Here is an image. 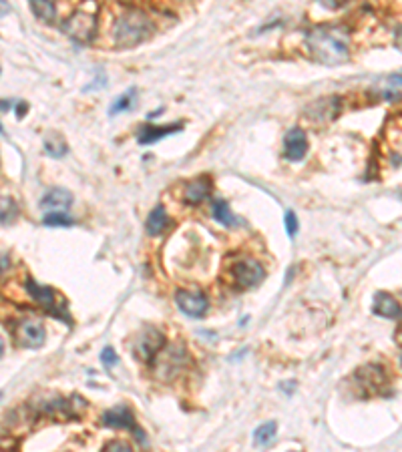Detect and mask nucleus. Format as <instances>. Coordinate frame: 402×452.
Wrapping results in <instances>:
<instances>
[{"mask_svg":"<svg viewBox=\"0 0 402 452\" xmlns=\"http://www.w3.org/2000/svg\"><path fill=\"white\" fill-rule=\"evenodd\" d=\"M101 360H103V364L107 366V368H111V366H115L119 362L117 354H115V350L111 348V346H107L105 350H103V354H101Z\"/></svg>","mask_w":402,"mask_h":452,"instance_id":"obj_27","label":"nucleus"},{"mask_svg":"<svg viewBox=\"0 0 402 452\" xmlns=\"http://www.w3.org/2000/svg\"><path fill=\"white\" fill-rule=\"evenodd\" d=\"M284 221H285V232H288V236L294 238V236L298 234V217H296L294 212H285Z\"/></svg>","mask_w":402,"mask_h":452,"instance_id":"obj_25","label":"nucleus"},{"mask_svg":"<svg viewBox=\"0 0 402 452\" xmlns=\"http://www.w3.org/2000/svg\"><path fill=\"white\" fill-rule=\"evenodd\" d=\"M14 215H17V207H14L12 197L2 195V225H8Z\"/></svg>","mask_w":402,"mask_h":452,"instance_id":"obj_24","label":"nucleus"},{"mask_svg":"<svg viewBox=\"0 0 402 452\" xmlns=\"http://www.w3.org/2000/svg\"><path fill=\"white\" fill-rule=\"evenodd\" d=\"M12 107V101H4L2 103V111H6V109H10Z\"/></svg>","mask_w":402,"mask_h":452,"instance_id":"obj_31","label":"nucleus"},{"mask_svg":"<svg viewBox=\"0 0 402 452\" xmlns=\"http://www.w3.org/2000/svg\"><path fill=\"white\" fill-rule=\"evenodd\" d=\"M276 430H278V424H276L274 420L263 422V424H260V427L256 429V432H254V442H256L258 446L270 444V442L274 440V436H276Z\"/></svg>","mask_w":402,"mask_h":452,"instance_id":"obj_21","label":"nucleus"},{"mask_svg":"<svg viewBox=\"0 0 402 452\" xmlns=\"http://www.w3.org/2000/svg\"><path fill=\"white\" fill-rule=\"evenodd\" d=\"M45 151H47V155L54 157V159H59V157H63V155L69 151V147H67L65 139H63L61 135L50 133V135L45 137Z\"/></svg>","mask_w":402,"mask_h":452,"instance_id":"obj_20","label":"nucleus"},{"mask_svg":"<svg viewBox=\"0 0 402 452\" xmlns=\"http://www.w3.org/2000/svg\"><path fill=\"white\" fill-rule=\"evenodd\" d=\"M394 45L399 50H402V26L396 30V34H394Z\"/></svg>","mask_w":402,"mask_h":452,"instance_id":"obj_28","label":"nucleus"},{"mask_svg":"<svg viewBox=\"0 0 402 452\" xmlns=\"http://www.w3.org/2000/svg\"><path fill=\"white\" fill-rule=\"evenodd\" d=\"M153 34V21L141 8H127L113 24V43L119 48H133Z\"/></svg>","mask_w":402,"mask_h":452,"instance_id":"obj_2","label":"nucleus"},{"mask_svg":"<svg viewBox=\"0 0 402 452\" xmlns=\"http://www.w3.org/2000/svg\"><path fill=\"white\" fill-rule=\"evenodd\" d=\"M374 314H379L382 318L394 320V318H401L402 309L401 306H399V302H396L390 294L379 291V294L374 296Z\"/></svg>","mask_w":402,"mask_h":452,"instance_id":"obj_16","label":"nucleus"},{"mask_svg":"<svg viewBox=\"0 0 402 452\" xmlns=\"http://www.w3.org/2000/svg\"><path fill=\"white\" fill-rule=\"evenodd\" d=\"M175 302L183 314L190 318H201L208 311V298L201 291H190V289H179L175 294Z\"/></svg>","mask_w":402,"mask_h":452,"instance_id":"obj_10","label":"nucleus"},{"mask_svg":"<svg viewBox=\"0 0 402 452\" xmlns=\"http://www.w3.org/2000/svg\"><path fill=\"white\" fill-rule=\"evenodd\" d=\"M263 276H265V271H263L261 263L258 260H252V258L237 260L232 265V280H234V286L237 289L256 287L263 280Z\"/></svg>","mask_w":402,"mask_h":452,"instance_id":"obj_3","label":"nucleus"},{"mask_svg":"<svg viewBox=\"0 0 402 452\" xmlns=\"http://www.w3.org/2000/svg\"><path fill=\"white\" fill-rule=\"evenodd\" d=\"M30 10L34 12L37 19H41L45 23H54V19H57V6L52 2H48V0H41V2L32 0L30 2Z\"/></svg>","mask_w":402,"mask_h":452,"instance_id":"obj_18","label":"nucleus"},{"mask_svg":"<svg viewBox=\"0 0 402 452\" xmlns=\"http://www.w3.org/2000/svg\"><path fill=\"white\" fill-rule=\"evenodd\" d=\"M103 452H133V449L127 442H123V440H111V442L105 444Z\"/></svg>","mask_w":402,"mask_h":452,"instance_id":"obj_26","label":"nucleus"},{"mask_svg":"<svg viewBox=\"0 0 402 452\" xmlns=\"http://www.w3.org/2000/svg\"><path fill=\"white\" fill-rule=\"evenodd\" d=\"M24 113H26V105H24V103H19V109H17V117L21 119Z\"/></svg>","mask_w":402,"mask_h":452,"instance_id":"obj_29","label":"nucleus"},{"mask_svg":"<svg viewBox=\"0 0 402 452\" xmlns=\"http://www.w3.org/2000/svg\"><path fill=\"white\" fill-rule=\"evenodd\" d=\"M103 424L105 427H111V429H123L131 430L135 434V438H139L141 444H147V438H145V432L137 427V420L135 416L131 414V410L127 406H117V408H111L103 414Z\"/></svg>","mask_w":402,"mask_h":452,"instance_id":"obj_8","label":"nucleus"},{"mask_svg":"<svg viewBox=\"0 0 402 452\" xmlns=\"http://www.w3.org/2000/svg\"><path fill=\"white\" fill-rule=\"evenodd\" d=\"M61 28H63V32L67 37H71V39L79 41V43H87L95 34L97 19L93 14H89V12L77 10V12H72L65 23L61 24Z\"/></svg>","mask_w":402,"mask_h":452,"instance_id":"obj_5","label":"nucleus"},{"mask_svg":"<svg viewBox=\"0 0 402 452\" xmlns=\"http://www.w3.org/2000/svg\"><path fill=\"white\" fill-rule=\"evenodd\" d=\"M212 193V179L208 175L203 177H195L185 183L183 187V201L188 205H199L201 201H205Z\"/></svg>","mask_w":402,"mask_h":452,"instance_id":"obj_13","label":"nucleus"},{"mask_svg":"<svg viewBox=\"0 0 402 452\" xmlns=\"http://www.w3.org/2000/svg\"><path fill=\"white\" fill-rule=\"evenodd\" d=\"M390 79H392L394 83H399V85H402V72H396V74H392Z\"/></svg>","mask_w":402,"mask_h":452,"instance_id":"obj_30","label":"nucleus"},{"mask_svg":"<svg viewBox=\"0 0 402 452\" xmlns=\"http://www.w3.org/2000/svg\"><path fill=\"white\" fill-rule=\"evenodd\" d=\"M14 338L23 348H41L45 344V328L37 320H21L14 326Z\"/></svg>","mask_w":402,"mask_h":452,"instance_id":"obj_9","label":"nucleus"},{"mask_svg":"<svg viewBox=\"0 0 402 452\" xmlns=\"http://www.w3.org/2000/svg\"><path fill=\"white\" fill-rule=\"evenodd\" d=\"M133 96H135V89L127 91L125 95L117 96V101H115L113 107H111V115H117L119 111H127V109H131V105H133Z\"/></svg>","mask_w":402,"mask_h":452,"instance_id":"obj_23","label":"nucleus"},{"mask_svg":"<svg viewBox=\"0 0 402 452\" xmlns=\"http://www.w3.org/2000/svg\"><path fill=\"white\" fill-rule=\"evenodd\" d=\"M308 153V137L304 129L292 127L284 137V157L288 161H302Z\"/></svg>","mask_w":402,"mask_h":452,"instance_id":"obj_11","label":"nucleus"},{"mask_svg":"<svg viewBox=\"0 0 402 452\" xmlns=\"http://www.w3.org/2000/svg\"><path fill=\"white\" fill-rule=\"evenodd\" d=\"M72 205L71 191L63 189V187H52L48 189L43 199H41V209H45L47 214H67V209Z\"/></svg>","mask_w":402,"mask_h":452,"instance_id":"obj_12","label":"nucleus"},{"mask_svg":"<svg viewBox=\"0 0 402 452\" xmlns=\"http://www.w3.org/2000/svg\"><path fill=\"white\" fill-rule=\"evenodd\" d=\"M26 291L30 294V298L41 306V308H45L50 314V316H54V318H61V320H67L69 322V316H67V306H59V294L52 289V287L48 286H41V284H37L32 278H28V282H26Z\"/></svg>","mask_w":402,"mask_h":452,"instance_id":"obj_4","label":"nucleus"},{"mask_svg":"<svg viewBox=\"0 0 402 452\" xmlns=\"http://www.w3.org/2000/svg\"><path fill=\"white\" fill-rule=\"evenodd\" d=\"M185 360H188V352L181 346H171L155 360V374L161 380H173L181 372Z\"/></svg>","mask_w":402,"mask_h":452,"instance_id":"obj_7","label":"nucleus"},{"mask_svg":"<svg viewBox=\"0 0 402 452\" xmlns=\"http://www.w3.org/2000/svg\"><path fill=\"white\" fill-rule=\"evenodd\" d=\"M356 380L360 382V386L362 388H372V390H376V388H382L384 384H386V374H384V370L376 366V364H366L364 368H360L358 372H356Z\"/></svg>","mask_w":402,"mask_h":452,"instance_id":"obj_15","label":"nucleus"},{"mask_svg":"<svg viewBox=\"0 0 402 452\" xmlns=\"http://www.w3.org/2000/svg\"><path fill=\"white\" fill-rule=\"evenodd\" d=\"M145 227H147V234L149 236H161L163 232H165L167 227H169V217H167V212L163 205H157L149 217H147V223H145Z\"/></svg>","mask_w":402,"mask_h":452,"instance_id":"obj_17","label":"nucleus"},{"mask_svg":"<svg viewBox=\"0 0 402 452\" xmlns=\"http://www.w3.org/2000/svg\"><path fill=\"white\" fill-rule=\"evenodd\" d=\"M213 219L217 223H221V225H228V227L236 225V217L232 214L228 201H223V199H215L213 201Z\"/></svg>","mask_w":402,"mask_h":452,"instance_id":"obj_19","label":"nucleus"},{"mask_svg":"<svg viewBox=\"0 0 402 452\" xmlns=\"http://www.w3.org/2000/svg\"><path fill=\"white\" fill-rule=\"evenodd\" d=\"M181 123H173V125H165V127H151V125H147V127H141L139 131H137V141L141 145H151V143H157L159 139H163L167 135H173V133H177V131H181Z\"/></svg>","mask_w":402,"mask_h":452,"instance_id":"obj_14","label":"nucleus"},{"mask_svg":"<svg viewBox=\"0 0 402 452\" xmlns=\"http://www.w3.org/2000/svg\"><path fill=\"white\" fill-rule=\"evenodd\" d=\"M306 47L310 56L326 67L344 65L350 59L348 30L338 24H318L306 34Z\"/></svg>","mask_w":402,"mask_h":452,"instance_id":"obj_1","label":"nucleus"},{"mask_svg":"<svg viewBox=\"0 0 402 452\" xmlns=\"http://www.w3.org/2000/svg\"><path fill=\"white\" fill-rule=\"evenodd\" d=\"M43 223L48 227H71L74 219L69 214H47Z\"/></svg>","mask_w":402,"mask_h":452,"instance_id":"obj_22","label":"nucleus"},{"mask_svg":"<svg viewBox=\"0 0 402 452\" xmlns=\"http://www.w3.org/2000/svg\"><path fill=\"white\" fill-rule=\"evenodd\" d=\"M163 346H165V336L159 332L155 326H145L135 338L133 352L139 360H151V358H155L161 352Z\"/></svg>","mask_w":402,"mask_h":452,"instance_id":"obj_6","label":"nucleus"}]
</instances>
